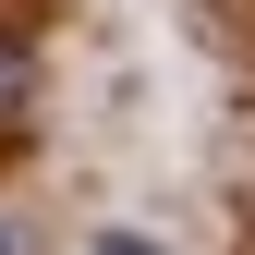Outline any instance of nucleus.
<instances>
[{
	"mask_svg": "<svg viewBox=\"0 0 255 255\" xmlns=\"http://www.w3.org/2000/svg\"><path fill=\"white\" fill-rule=\"evenodd\" d=\"M24 98H37V49H24V37H0V122H12Z\"/></svg>",
	"mask_w": 255,
	"mask_h": 255,
	"instance_id": "1",
	"label": "nucleus"
},
{
	"mask_svg": "<svg viewBox=\"0 0 255 255\" xmlns=\"http://www.w3.org/2000/svg\"><path fill=\"white\" fill-rule=\"evenodd\" d=\"M195 12H219V37H255V0H195Z\"/></svg>",
	"mask_w": 255,
	"mask_h": 255,
	"instance_id": "2",
	"label": "nucleus"
},
{
	"mask_svg": "<svg viewBox=\"0 0 255 255\" xmlns=\"http://www.w3.org/2000/svg\"><path fill=\"white\" fill-rule=\"evenodd\" d=\"M85 255H158V243H134V231H110V243H85Z\"/></svg>",
	"mask_w": 255,
	"mask_h": 255,
	"instance_id": "3",
	"label": "nucleus"
},
{
	"mask_svg": "<svg viewBox=\"0 0 255 255\" xmlns=\"http://www.w3.org/2000/svg\"><path fill=\"white\" fill-rule=\"evenodd\" d=\"M0 255H24V219H0Z\"/></svg>",
	"mask_w": 255,
	"mask_h": 255,
	"instance_id": "4",
	"label": "nucleus"
}]
</instances>
